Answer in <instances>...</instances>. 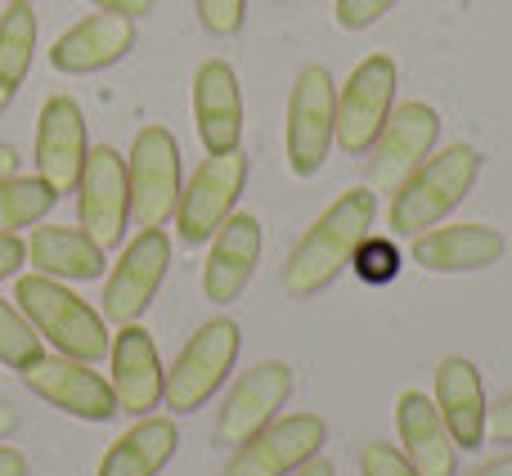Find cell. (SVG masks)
I'll use <instances>...</instances> for the list:
<instances>
[{"instance_id":"obj_23","label":"cell","mask_w":512,"mask_h":476,"mask_svg":"<svg viewBox=\"0 0 512 476\" xmlns=\"http://www.w3.org/2000/svg\"><path fill=\"white\" fill-rule=\"evenodd\" d=\"M27 261L36 265V274H50L59 283H90L108 270V252L81 225L68 230V225L36 221L32 238H27Z\"/></svg>"},{"instance_id":"obj_36","label":"cell","mask_w":512,"mask_h":476,"mask_svg":"<svg viewBox=\"0 0 512 476\" xmlns=\"http://www.w3.org/2000/svg\"><path fill=\"white\" fill-rule=\"evenodd\" d=\"M5 176H18V149L0 140V180H5Z\"/></svg>"},{"instance_id":"obj_12","label":"cell","mask_w":512,"mask_h":476,"mask_svg":"<svg viewBox=\"0 0 512 476\" xmlns=\"http://www.w3.org/2000/svg\"><path fill=\"white\" fill-rule=\"evenodd\" d=\"M18 373H23L27 391H36L45 405L63 409V414L81 418V423H108V418L122 414L113 396V382L104 373H95V364H86V360L45 351L41 360H32Z\"/></svg>"},{"instance_id":"obj_37","label":"cell","mask_w":512,"mask_h":476,"mask_svg":"<svg viewBox=\"0 0 512 476\" xmlns=\"http://www.w3.org/2000/svg\"><path fill=\"white\" fill-rule=\"evenodd\" d=\"M292 476H337V472H333V463H328V459H319V454H315V459H310V463H301V468L292 472Z\"/></svg>"},{"instance_id":"obj_3","label":"cell","mask_w":512,"mask_h":476,"mask_svg":"<svg viewBox=\"0 0 512 476\" xmlns=\"http://www.w3.org/2000/svg\"><path fill=\"white\" fill-rule=\"evenodd\" d=\"M14 301L50 351L95 364L113 346L108 319L99 310H90V301H81L72 288H63L59 279H50V274H18Z\"/></svg>"},{"instance_id":"obj_28","label":"cell","mask_w":512,"mask_h":476,"mask_svg":"<svg viewBox=\"0 0 512 476\" xmlns=\"http://www.w3.org/2000/svg\"><path fill=\"white\" fill-rule=\"evenodd\" d=\"M351 270L360 274L364 283H391L400 274V252H396V243L391 238H364L360 247H355V256H351Z\"/></svg>"},{"instance_id":"obj_21","label":"cell","mask_w":512,"mask_h":476,"mask_svg":"<svg viewBox=\"0 0 512 476\" xmlns=\"http://www.w3.org/2000/svg\"><path fill=\"white\" fill-rule=\"evenodd\" d=\"M396 432H400V445H405V459L423 476H459V445H454L450 427H445L432 396L400 391Z\"/></svg>"},{"instance_id":"obj_9","label":"cell","mask_w":512,"mask_h":476,"mask_svg":"<svg viewBox=\"0 0 512 476\" xmlns=\"http://www.w3.org/2000/svg\"><path fill=\"white\" fill-rule=\"evenodd\" d=\"M391 108H396V63L387 54H369L337 95L333 144L346 158H364L378 140V131L387 126Z\"/></svg>"},{"instance_id":"obj_4","label":"cell","mask_w":512,"mask_h":476,"mask_svg":"<svg viewBox=\"0 0 512 476\" xmlns=\"http://www.w3.org/2000/svg\"><path fill=\"white\" fill-rule=\"evenodd\" d=\"M239 346H243V333L234 319H207V324H198V333L180 346L176 364H171V373H167V387H162L167 409H176V414H198L234 373Z\"/></svg>"},{"instance_id":"obj_19","label":"cell","mask_w":512,"mask_h":476,"mask_svg":"<svg viewBox=\"0 0 512 476\" xmlns=\"http://www.w3.org/2000/svg\"><path fill=\"white\" fill-rule=\"evenodd\" d=\"M135 50V18L122 14H90L81 23H72L59 41L50 45V63L54 72L68 77H86V72H104L113 63H122Z\"/></svg>"},{"instance_id":"obj_25","label":"cell","mask_w":512,"mask_h":476,"mask_svg":"<svg viewBox=\"0 0 512 476\" xmlns=\"http://www.w3.org/2000/svg\"><path fill=\"white\" fill-rule=\"evenodd\" d=\"M36 54V14L32 5H9L0 14V86L18 90L23 77L32 72Z\"/></svg>"},{"instance_id":"obj_39","label":"cell","mask_w":512,"mask_h":476,"mask_svg":"<svg viewBox=\"0 0 512 476\" xmlns=\"http://www.w3.org/2000/svg\"><path fill=\"white\" fill-rule=\"evenodd\" d=\"M472 476H512V454H504V459H490L486 468H477Z\"/></svg>"},{"instance_id":"obj_20","label":"cell","mask_w":512,"mask_h":476,"mask_svg":"<svg viewBox=\"0 0 512 476\" xmlns=\"http://www.w3.org/2000/svg\"><path fill=\"white\" fill-rule=\"evenodd\" d=\"M194 126L207 153L239 149L243 135V86L225 59H207L194 72Z\"/></svg>"},{"instance_id":"obj_7","label":"cell","mask_w":512,"mask_h":476,"mask_svg":"<svg viewBox=\"0 0 512 476\" xmlns=\"http://www.w3.org/2000/svg\"><path fill=\"white\" fill-rule=\"evenodd\" d=\"M243 185H248V158H243L239 149L207 153L203 167L185 180L176 216H171L180 230V243L185 247L212 243V234L221 230V225L234 216V207H239Z\"/></svg>"},{"instance_id":"obj_34","label":"cell","mask_w":512,"mask_h":476,"mask_svg":"<svg viewBox=\"0 0 512 476\" xmlns=\"http://www.w3.org/2000/svg\"><path fill=\"white\" fill-rule=\"evenodd\" d=\"M104 14H122V18H149L158 9V0H90Z\"/></svg>"},{"instance_id":"obj_26","label":"cell","mask_w":512,"mask_h":476,"mask_svg":"<svg viewBox=\"0 0 512 476\" xmlns=\"http://www.w3.org/2000/svg\"><path fill=\"white\" fill-rule=\"evenodd\" d=\"M54 203H59V194L41 176H5L0 180V234L45 221Z\"/></svg>"},{"instance_id":"obj_24","label":"cell","mask_w":512,"mask_h":476,"mask_svg":"<svg viewBox=\"0 0 512 476\" xmlns=\"http://www.w3.org/2000/svg\"><path fill=\"white\" fill-rule=\"evenodd\" d=\"M180 450V427L171 418H140L126 436H117L108 445L104 463H99V476H158L176 459Z\"/></svg>"},{"instance_id":"obj_22","label":"cell","mask_w":512,"mask_h":476,"mask_svg":"<svg viewBox=\"0 0 512 476\" xmlns=\"http://www.w3.org/2000/svg\"><path fill=\"white\" fill-rule=\"evenodd\" d=\"M436 409H441L445 427H450L459 450H481L486 445V382H481L477 364L463 355H445L436 364Z\"/></svg>"},{"instance_id":"obj_10","label":"cell","mask_w":512,"mask_h":476,"mask_svg":"<svg viewBox=\"0 0 512 476\" xmlns=\"http://www.w3.org/2000/svg\"><path fill=\"white\" fill-rule=\"evenodd\" d=\"M77 225L95 238L99 247H122L126 221H131V180H126V158L113 144H95L86 153V167L77 176Z\"/></svg>"},{"instance_id":"obj_15","label":"cell","mask_w":512,"mask_h":476,"mask_svg":"<svg viewBox=\"0 0 512 476\" xmlns=\"http://www.w3.org/2000/svg\"><path fill=\"white\" fill-rule=\"evenodd\" d=\"M86 113L72 95H50L36 117V176L54 189V194H72L77 176L86 167Z\"/></svg>"},{"instance_id":"obj_1","label":"cell","mask_w":512,"mask_h":476,"mask_svg":"<svg viewBox=\"0 0 512 476\" xmlns=\"http://www.w3.org/2000/svg\"><path fill=\"white\" fill-rule=\"evenodd\" d=\"M378 221V194L369 185H355L337 194L333 203L319 212V221L297 238L288 265H283V292L292 301H310L328 288L342 270H351L355 247L369 238Z\"/></svg>"},{"instance_id":"obj_18","label":"cell","mask_w":512,"mask_h":476,"mask_svg":"<svg viewBox=\"0 0 512 476\" xmlns=\"http://www.w3.org/2000/svg\"><path fill=\"white\" fill-rule=\"evenodd\" d=\"M108 360H113V378L108 382H113L117 409L131 418H149L162 405V387H167L153 337L140 324H122L113 346H108Z\"/></svg>"},{"instance_id":"obj_33","label":"cell","mask_w":512,"mask_h":476,"mask_svg":"<svg viewBox=\"0 0 512 476\" xmlns=\"http://www.w3.org/2000/svg\"><path fill=\"white\" fill-rule=\"evenodd\" d=\"M486 436L495 445H512V391L504 400H499L495 409H490V418H486Z\"/></svg>"},{"instance_id":"obj_16","label":"cell","mask_w":512,"mask_h":476,"mask_svg":"<svg viewBox=\"0 0 512 476\" xmlns=\"http://www.w3.org/2000/svg\"><path fill=\"white\" fill-rule=\"evenodd\" d=\"M414 265L427 274H477L504 261L508 238L495 225L463 221V225H432V230L414 234Z\"/></svg>"},{"instance_id":"obj_6","label":"cell","mask_w":512,"mask_h":476,"mask_svg":"<svg viewBox=\"0 0 512 476\" xmlns=\"http://www.w3.org/2000/svg\"><path fill=\"white\" fill-rule=\"evenodd\" d=\"M126 180H131V221L140 230H162L176 216L180 189V144L167 126H144L126 158Z\"/></svg>"},{"instance_id":"obj_30","label":"cell","mask_w":512,"mask_h":476,"mask_svg":"<svg viewBox=\"0 0 512 476\" xmlns=\"http://www.w3.org/2000/svg\"><path fill=\"white\" fill-rule=\"evenodd\" d=\"M198 23L207 27L212 36H234L248 18V0H194Z\"/></svg>"},{"instance_id":"obj_5","label":"cell","mask_w":512,"mask_h":476,"mask_svg":"<svg viewBox=\"0 0 512 476\" xmlns=\"http://www.w3.org/2000/svg\"><path fill=\"white\" fill-rule=\"evenodd\" d=\"M333 126H337V86L324 63H306L292 81L288 95V167L292 176L310 180L333 153Z\"/></svg>"},{"instance_id":"obj_11","label":"cell","mask_w":512,"mask_h":476,"mask_svg":"<svg viewBox=\"0 0 512 476\" xmlns=\"http://www.w3.org/2000/svg\"><path fill=\"white\" fill-rule=\"evenodd\" d=\"M167 270H171V238H167V230H140L131 243L122 247L113 274H108L104 310H99V315H104L108 324H117V328L140 324L144 310H149L153 297H158Z\"/></svg>"},{"instance_id":"obj_8","label":"cell","mask_w":512,"mask_h":476,"mask_svg":"<svg viewBox=\"0 0 512 476\" xmlns=\"http://www.w3.org/2000/svg\"><path fill=\"white\" fill-rule=\"evenodd\" d=\"M436 140H441V113H436L432 104H418V99L396 104L387 117V126H382L378 140H373L369 162H364V167H369V189H378V194L391 198L427 158H432Z\"/></svg>"},{"instance_id":"obj_14","label":"cell","mask_w":512,"mask_h":476,"mask_svg":"<svg viewBox=\"0 0 512 476\" xmlns=\"http://www.w3.org/2000/svg\"><path fill=\"white\" fill-rule=\"evenodd\" d=\"M328 441V423L319 414H283L265 432H256L248 445L234 450L225 463V476H292L301 463H310Z\"/></svg>"},{"instance_id":"obj_27","label":"cell","mask_w":512,"mask_h":476,"mask_svg":"<svg viewBox=\"0 0 512 476\" xmlns=\"http://www.w3.org/2000/svg\"><path fill=\"white\" fill-rule=\"evenodd\" d=\"M41 355H45L41 333L27 324V315L14 306V301L0 297V364L18 373V369H27L32 360H41Z\"/></svg>"},{"instance_id":"obj_35","label":"cell","mask_w":512,"mask_h":476,"mask_svg":"<svg viewBox=\"0 0 512 476\" xmlns=\"http://www.w3.org/2000/svg\"><path fill=\"white\" fill-rule=\"evenodd\" d=\"M0 476H27V459L14 445H0Z\"/></svg>"},{"instance_id":"obj_13","label":"cell","mask_w":512,"mask_h":476,"mask_svg":"<svg viewBox=\"0 0 512 476\" xmlns=\"http://www.w3.org/2000/svg\"><path fill=\"white\" fill-rule=\"evenodd\" d=\"M292 387H297V378H292V369L283 360L252 364V369L230 387V396H225L221 418H216V441L230 445V450L248 445L256 432H265V427L279 418V409L288 405Z\"/></svg>"},{"instance_id":"obj_40","label":"cell","mask_w":512,"mask_h":476,"mask_svg":"<svg viewBox=\"0 0 512 476\" xmlns=\"http://www.w3.org/2000/svg\"><path fill=\"white\" fill-rule=\"evenodd\" d=\"M9 104H14V90H9V86H0V113H5Z\"/></svg>"},{"instance_id":"obj_2","label":"cell","mask_w":512,"mask_h":476,"mask_svg":"<svg viewBox=\"0 0 512 476\" xmlns=\"http://www.w3.org/2000/svg\"><path fill=\"white\" fill-rule=\"evenodd\" d=\"M481 149L477 144H445L432 149V158L405 180V185L391 194V212L387 225L396 238H414L432 225H441L463 198L472 194L481 176Z\"/></svg>"},{"instance_id":"obj_32","label":"cell","mask_w":512,"mask_h":476,"mask_svg":"<svg viewBox=\"0 0 512 476\" xmlns=\"http://www.w3.org/2000/svg\"><path fill=\"white\" fill-rule=\"evenodd\" d=\"M27 261V243L18 234H0V279H18Z\"/></svg>"},{"instance_id":"obj_31","label":"cell","mask_w":512,"mask_h":476,"mask_svg":"<svg viewBox=\"0 0 512 476\" xmlns=\"http://www.w3.org/2000/svg\"><path fill=\"white\" fill-rule=\"evenodd\" d=\"M396 5L400 0H337L333 18H337L342 32H364V27H373L378 18H387Z\"/></svg>"},{"instance_id":"obj_17","label":"cell","mask_w":512,"mask_h":476,"mask_svg":"<svg viewBox=\"0 0 512 476\" xmlns=\"http://www.w3.org/2000/svg\"><path fill=\"white\" fill-rule=\"evenodd\" d=\"M261 221L252 212H234L221 230L212 234L203 265V297L212 306H230L243 297V288L252 283L256 261H261Z\"/></svg>"},{"instance_id":"obj_38","label":"cell","mask_w":512,"mask_h":476,"mask_svg":"<svg viewBox=\"0 0 512 476\" xmlns=\"http://www.w3.org/2000/svg\"><path fill=\"white\" fill-rule=\"evenodd\" d=\"M14 427H18V409L9 405V400H0V441H5V436H14Z\"/></svg>"},{"instance_id":"obj_41","label":"cell","mask_w":512,"mask_h":476,"mask_svg":"<svg viewBox=\"0 0 512 476\" xmlns=\"http://www.w3.org/2000/svg\"><path fill=\"white\" fill-rule=\"evenodd\" d=\"M9 5H32V0H9Z\"/></svg>"},{"instance_id":"obj_29","label":"cell","mask_w":512,"mask_h":476,"mask_svg":"<svg viewBox=\"0 0 512 476\" xmlns=\"http://www.w3.org/2000/svg\"><path fill=\"white\" fill-rule=\"evenodd\" d=\"M360 472L364 476H423L414 463L405 459V450H396V445H387V441L364 445L360 450Z\"/></svg>"}]
</instances>
